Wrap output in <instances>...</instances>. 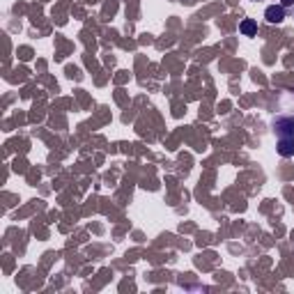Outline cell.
I'll return each mask as SVG.
<instances>
[{"mask_svg": "<svg viewBox=\"0 0 294 294\" xmlns=\"http://www.w3.org/2000/svg\"><path fill=\"white\" fill-rule=\"evenodd\" d=\"M274 129L278 138H294V117H278L274 122Z\"/></svg>", "mask_w": 294, "mask_h": 294, "instance_id": "6da1fadb", "label": "cell"}, {"mask_svg": "<svg viewBox=\"0 0 294 294\" xmlns=\"http://www.w3.org/2000/svg\"><path fill=\"white\" fill-rule=\"evenodd\" d=\"M264 19L274 25H280L285 21V7L283 5H269L264 10Z\"/></svg>", "mask_w": 294, "mask_h": 294, "instance_id": "7a4b0ae2", "label": "cell"}, {"mask_svg": "<svg viewBox=\"0 0 294 294\" xmlns=\"http://www.w3.org/2000/svg\"><path fill=\"white\" fill-rule=\"evenodd\" d=\"M278 154L280 156H294V138H278Z\"/></svg>", "mask_w": 294, "mask_h": 294, "instance_id": "3957f363", "label": "cell"}, {"mask_svg": "<svg viewBox=\"0 0 294 294\" xmlns=\"http://www.w3.org/2000/svg\"><path fill=\"white\" fill-rule=\"evenodd\" d=\"M239 32L244 37H255V35H258V23H255L253 19H244L239 23Z\"/></svg>", "mask_w": 294, "mask_h": 294, "instance_id": "277c9868", "label": "cell"}, {"mask_svg": "<svg viewBox=\"0 0 294 294\" xmlns=\"http://www.w3.org/2000/svg\"><path fill=\"white\" fill-rule=\"evenodd\" d=\"M280 5H283V7H289V5H294V0H280Z\"/></svg>", "mask_w": 294, "mask_h": 294, "instance_id": "5b68a950", "label": "cell"}, {"mask_svg": "<svg viewBox=\"0 0 294 294\" xmlns=\"http://www.w3.org/2000/svg\"><path fill=\"white\" fill-rule=\"evenodd\" d=\"M253 3H260V0H253Z\"/></svg>", "mask_w": 294, "mask_h": 294, "instance_id": "8992f818", "label": "cell"}]
</instances>
